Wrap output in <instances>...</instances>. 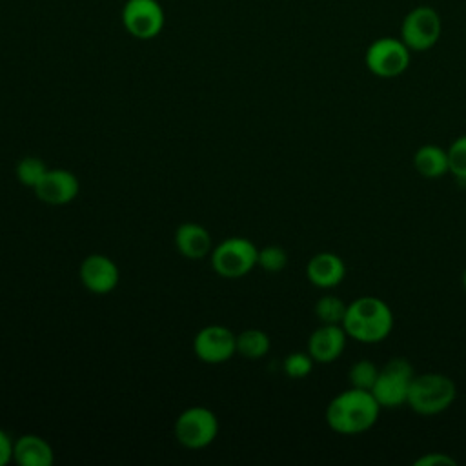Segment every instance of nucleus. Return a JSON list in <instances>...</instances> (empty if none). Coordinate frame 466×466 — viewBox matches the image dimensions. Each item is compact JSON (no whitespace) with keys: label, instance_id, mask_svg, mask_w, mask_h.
<instances>
[{"label":"nucleus","instance_id":"nucleus-2","mask_svg":"<svg viewBox=\"0 0 466 466\" xmlns=\"http://www.w3.org/2000/svg\"><path fill=\"white\" fill-rule=\"evenodd\" d=\"M342 328L350 339L364 344H375L388 339L391 333L393 311L382 299L364 295L348 304Z\"/></svg>","mask_w":466,"mask_h":466},{"label":"nucleus","instance_id":"nucleus-19","mask_svg":"<svg viewBox=\"0 0 466 466\" xmlns=\"http://www.w3.org/2000/svg\"><path fill=\"white\" fill-rule=\"evenodd\" d=\"M348 304L337 295H322L315 302V315L320 324H342Z\"/></svg>","mask_w":466,"mask_h":466},{"label":"nucleus","instance_id":"nucleus-10","mask_svg":"<svg viewBox=\"0 0 466 466\" xmlns=\"http://www.w3.org/2000/svg\"><path fill=\"white\" fill-rule=\"evenodd\" d=\"M193 350L200 360L218 364L228 360L237 351V335L224 326L211 324L195 335Z\"/></svg>","mask_w":466,"mask_h":466},{"label":"nucleus","instance_id":"nucleus-17","mask_svg":"<svg viewBox=\"0 0 466 466\" xmlns=\"http://www.w3.org/2000/svg\"><path fill=\"white\" fill-rule=\"evenodd\" d=\"M413 167L424 178H441L450 171L448 153L435 144H424L413 155Z\"/></svg>","mask_w":466,"mask_h":466},{"label":"nucleus","instance_id":"nucleus-18","mask_svg":"<svg viewBox=\"0 0 466 466\" xmlns=\"http://www.w3.org/2000/svg\"><path fill=\"white\" fill-rule=\"evenodd\" d=\"M237 351L248 359H260L269 351V337L262 329H246L237 335Z\"/></svg>","mask_w":466,"mask_h":466},{"label":"nucleus","instance_id":"nucleus-6","mask_svg":"<svg viewBox=\"0 0 466 466\" xmlns=\"http://www.w3.org/2000/svg\"><path fill=\"white\" fill-rule=\"evenodd\" d=\"M413 377L415 371L411 364L402 357L390 359L382 368H379V375L371 388V393L380 408H399L406 404Z\"/></svg>","mask_w":466,"mask_h":466},{"label":"nucleus","instance_id":"nucleus-26","mask_svg":"<svg viewBox=\"0 0 466 466\" xmlns=\"http://www.w3.org/2000/svg\"><path fill=\"white\" fill-rule=\"evenodd\" d=\"M13 459V442L7 433L0 428V466L7 464Z\"/></svg>","mask_w":466,"mask_h":466},{"label":"nucleus","instance_id":"nucleus-13","mask_svg":"<svg viewBox=\"0 0 466 466\" xmlns=\"http://www.w3.org/2000/svg\"><path fill=\"white\" fill-rule=\"evenodd\" d=\"M346 339L342 324H320L308 339V353L315 362L329 364L342 355Z\"/></svg>","mask_w":466,"mask_h":466},{"label":"nucleus","instance_id":"nucleus-27","mask_svg":"<svg viewBox=\"0 0 466 466\" xmlns=\"http://www.w3.org/2000/svg\"><path fill=\"white\" fill-rule=\"evenodd\" d=\"M462 288L466 289V269L462 271Z\"/></svg>","mask_w":466,"mask_h":466},{"label":"nucleus","instance_id":"nucleus-1","mask_svg":"<svg viewBox=\"0 0 466 466\" xmlns=\"http://www.w3.org/2000/svg\"><path fill=\"white\" fill-rule=\"evenodd\" d=\"M380 404L368 390L351 388L335 395L326 408L328 426L340 435H359L375 426Z\"/></svg>","mask_w":466,"mask_h":466},{"label":"nucleus","instance_id":"nucleus-21","mask_svg":"<svg viewBox=\"0 0 466 466\" xmlns=\"http://www.w3.org/2000/svg\"><path fill=\"white\" fill-rule=\"evenodd\" d=\"M47 173L46 164L36 157H25L16 164V178L24 184L35 189V186L44 178Z\"/></svg>","mask_w":466,"mask_h":466},{"label":"nucleus","instance_id":"nucleus-14","mask_svg":"<svg viewBox=\"0 0 466 466\" xmlns=\"http://www.w3.org/2000/svg\"><path fill=\"white\" fill-rule=\"evenodd\" d=\"M344 275H346L344 260L331 251H320L313 255L306 264L308 280L313 286L322 289L339 286L344 280Z\"/></svg>","mask_w":466,"mask_h":466},{"label":"nucleus","instance_id":"nucleus-3","mask_svg":"<svg viewBox=\"0 0 466 466\" xmlns=\"http://www.w3.org/2000/svg\"><path fill=\"white\" fill-rule=\"evenodd\" d=\"M457 397L455 382L444 373H420L413 377L406 404L419 415H439L446 411Z\"/></svg>","mask_w":466,"mask_h":466},{"label":"nucleus","instance_id":"nucleus-8","mask_svg":"<svg viewBox=\"0 0 466 466\" xmlns=\"http://www.w3.org/2000/svg\"><path fill=\"white\" fill-rule=\"evenodd\" d=\"M218 433V420L215 413L204 406H191L184 410L175 422L177 441L191 450H198L215 441Z\"/></svg>","mask_w":466,"mask_h":466},{"label":"nucleus","instance_id":"nucleus-23","mask_svg":"<svg viewBox=\"0 0 466 466\" xmlns=\"http://www.w3.org/2000/svg\"><path fill=\"white\" fill-rule=\"evenodd\" d=\"M313 359L309 353H304V351H293L289 353L286 359H284V371L289 379H304L311 373L313 370Z\"/></svg>","mask_w":466,"mask_h":466},{"label":"nucleus","instance_id":"nucleus-25","mask_svg":"<svg viewBox=\"0 0 466 466\" xmlns=\"http://www.w3.org/2000/svg\"><path fill=\"white\" fill-rule=\"evenodd\" d=\"M413 464L415 466H455L457 461L444 451H428L420 455Z\"/></svg>","mask_w":466,"mask_h":466},{"label":"nucleus","instance_id":"nucleus-15","mask_svg":"<svg viewBox=\"0 0 466 466\" xmlns=\"http://www.w3.org/2000/svg\"><path fill=\"white\" fill-rule=\"evenodd\" d=\"M13 461L22 466H51L55 453L44 437L27 433L13 442Z\"/></svg>","mask_w":466,"mask_h":466},{"label":"nucleus","instance_id":"nucleus-20","mask_svg":"<svg viewBox=\"0 0 466 466\" xmlns=\"http://www.w3.org/2000/svg\"><path fill=\"white\" fill-rule=\"evenodd\" d=\"M379 375V368L375 366V362L362 359L353 362V366L348 371V380L351 388H359V390H368L371 391L375 380Z\"/></svg>","mask_w":466,"mask_h":466},{"label":"nucleus","instance_id":"nucleus-22","mask_svg":"<svg viewBox=\"0 0 466 466\" xmlns=\"http://www.w3.org/2000/svg\"><path fill=\"white\" fill-rule=\"evenodd\" d=\"M446 153H448L450 173L459 180H466V135L457 137L450 144Z\"/></svg>","mask_w":466,"mask_h":466},{"label":"nucleus","instance_id":"nucleus-16","mask_svg":"<svg viewBox=\"0 0 466 466\" xmlns=\"http://www.w3.org/2000/svg\"><path fill=\"white\" fill-rule=\"evenodd\" d=\"M175 246L187 258H202L211 251V235L204 226L186 222L177 228Z\"/></svg>","mask_w":466,"mask_h":466},{"label":"nucleus","instance_id":"nucleus-11","mask_svg":"<svg viewBox=\"0 0 466 466\" xmlns=\"http://www.w3.org/2000/svg\"><path fill=\"white\" fill-rule=\"evenodd\" d=\"M78 178L67 169H47L44 178L35 186V195L49 206L69 204L78 195Z\"/></svg>","mask_w":466,"mask_h":466},{"label":"nucleus","instance_id":"nucleus-5","mask_svg":"<svg viewBox=\"0 0 466 466\" xmlns=\"http://www.w3.org/2000/svg\"><path fill=\"white\" fill-rule=\"evenodd\" d=\"M411 62V51L395 36H379L364 51L368 71L379 78L400 76Z\"/></svg>","mask_w":466,"mask_h":466},{"label":"nucleus","instance_id":"nucleus-7","mask_svg":"<svg viewBox=\"0 0 466 466\" xmlns=\"http://www.w3.org/2000/svg\"><path fill=\"white\" fill-rule=\"evenodd\" d=\"M258 258L255 244L244 237H231L211 251V266L224 279H240L248 275Z\"/></svg>","mask_w":466,"mask_h":466},{"label":"nucleus","instance_id":"nucleus-9","mask_svg":"<svg viewBox=\"0 0 466 466\" xmlns=\"http://www.w3.org/2000/svg\"><path fill=\"white\" fill-rule=\"evenodd\" d=\"M122 24L131 36L151 40L164 29L166 15L158 0H127L122 7Z\"/></svg>","mask_w":466,"mask_h":466},{"label":"nucleus","instance_id":"nucleus-24","mask_svg":"<svg viewBox=\"0 0 466 466\" xmlns=\"http://www.w3.org/2000/svg\"><path fill=\"white\" fill-rule=\"evenodd\" d=\"M257 264L269 271V273H277L280 269L286 268L288 264V253L280 248V246H266L262 249H258V258Z\"/></svg>","mask_w":466,"mask_h":466},{"label":"nucleus","instance_id":"nucleus-4","mask_svg":"<svg viewBox=\"0 0 466 466\" xmlns=\"http://www.w3.org/2000/svg\"><path fill=\"white\" fill-rule=\"evenodd\" d=\"M442 35V18L431 5H415L410 9L402 22L399 38L411 53L430 51Z\"/></svg>","mask_w":466,"mask_h":466},{"label":"nucleus","instance_id":"nucleus-12","mask_svg":"<svg viewBox=\"0 0 466 466\" xmlns=\"http://www.w3.org/2000/svg\"><path fill=\"white\" fill-rule=\"evenodd\" d=\"M80 280L91 293L106 295L118 284V268L106 255H89L80 264Z\"/></svg>","mask_w":466,"mask_h":466}]
</instances>
